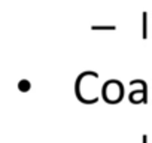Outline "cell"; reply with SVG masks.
Wrapping results in <instances>:
<instances>
[{"mask_svg": "<svg viewBox=\"0 0 152 143\" xmlns=\"http://www.w3.org/2000/svg\"><path fill=\"white\" fill-rule=\"evenodd\" d=\"M102 96H103V100L109 104H116L122 100L124 97V87L119 81L116 79H110V81H106L103 88H102Z\"/></svg>", "mask_w": 152, "mask_h": 143, "instance_id": "1", "label": "cell"}, {"mask_svg": "<svg viewBox=\"0 0 152 143\" xmlns=\"http://www.w3.org/2000/svg\"><path fill=\"white\" fill-rule=\"evenodd\" d=\"M130 85H140L142 90H133L128 96V100L133 104H139V103H148V85L143 79H133L130 81Z\"/></svg>", "mask_w": 152, "mask_h": 143, "instance_id": "2", "label": "cell"}, {"mask_svg": "<svg viewBox=\"0 0 152 143\" xmlns=\"http://www.w3.org/2000/svg\"><path fill=\"white\" fill-rule=\"evenodd\" d=\"M142 21H143V28H142V37L146 39L148 37V14L143 12L142 14Z\"/></svg>", "mask_w": 152, "mask_h": 143, "instance_id": "3", "label": "cell"}, {"mask_svg": "<svg viewBox=\"0 0 152 143\" xmlns=\"http://www.w3.org/2000/svg\"><path fill=\"white\" fill-rule=\"evenodd\" d=\"M30 82L27 81V79H21L20 82H18V90L21 91V93H27L28 90H30Z\"/></svg>", "mask_w": 152, "mask_h": 143, "instance_id": "4", "label": "cell"}, {"mask_svg": "<svg viewBox=\"0 0 152 143\" xmlns=\"http://www.w3.org/2000/svg\"><path fill=\"white\" fill-rule=\"evenodd\" d=\"M115 26H93L91 30H115Z\"/></svg>", "mask_w": 152, "mask_h": 143, "instance_id": "5", "label": "cell"}, {"mask_svg": "<svg viewBox=\"0 0 152 143\" xmlns=\"http://www.w3.org/2000/svg\"><path fill=\"white\" fill-rule=\"evenodd\" d=\"M142 143H148V136H146V134L142 136Z\"/></svg>", "mask_w": 152, "mask_h": 143, "instance_id": "6", "label": "cell"}]
</instances>
